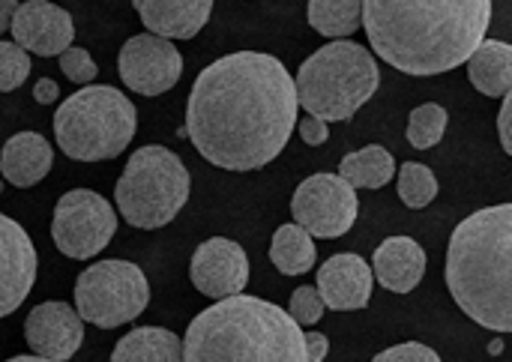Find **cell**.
<instances>
[{"instance_id": "32", "label": "cell", "mask_w": 512, "mask_h": 362, "mask_svg": "<svg viewBox=\"0 0 512 362\" xmlns=\"http://www.w3.org/2000/svg\"><path fill=\"white\" fill-rule=\"evenodd\" d=\"M303 345H306V362H321L330 354V339L324 333H315V330L303 333Z\"/></svg>"}, {"instance_id": "12", "label": "cell", "mask_w": 512, "mask_h": 362, "mask_svg": "<svg viewBox=\"0 0 512 362\" xmlns=\"http://www.w3.org/2000/svg\"><path fill=\"white\" fill-rule=\"evenodd\" d=\"M189 279L195 291L210 300L240 294L249 285V255L240 243L228 237H210L192 255Z\"/></svg>"}, {"instance_id": "13", "label": "cell", "mask_w": 512, "mask_h": 362, "mask_svg": "<svg viewBox=\"0 0 512 362\" xmlns=\"http://www.w3.org/2000/svg\"><path fill=\"white\" fill-rule=\"evenodd\" d=\"M24 342L45 362L72 360L84 345V321L69 303H39L24 321Z\"/></svg>"}, {"instance_id": "31", "label": "cell", "mask_w": 512, "mask_h": 362, "mask_svg": "<svg viewBox=\"0 0 512 362\" xmlns=\"http://www.w3.org/2000/svg\"><path fill=\"white\" fill-rule=\"evenodd\" d=\"M297 129H300V138H303L309 147H321V144H327V138H330L327 123H324L321 117H315V114H306V117L297 123Z\"/></svg>"}, {"instance_id": "11", "label": "cell", "mask_w": 512, "mask_h": 362, "mask_svg": "<svg viewBox=\"0 0 512 362\" xmlns=\"http://www.w3.org/2000/svg\"><path fill=\"white\" fill-rule=\"evenodd\" d=\"M120 81L138 96H162L183 78V54L156 33L129 36L117 54Z\"/></svg>"}, {"instance_id": "10", "label": "cell", "mask_w": 512, "mask_h": 362, "mask_svg": "<svg viewBox=\"0 0 512 362\" xmlns=\"http://www.w3.org/2000/svg\"><path fill=\"white\" fill-rule=\"evenodd\" d=\"M291 213L300 228H306L318 240H339L345 237L360 213L357 189L342 180L339 174H312L306 177L294 198H291Z\"/></svg>"}, {"instance_id": "26", "label": "cell", "mask_w": 512, "mask_h": 362, "mask_svg": "<svg viewBox=\"0 0 512 362\" xmlns=\"http://www.w3.org/2000/svg\"><path fill=\"white\" fill-rule=\"evenodd\" d=\"M447 123H450L447 108H441L438 102H426L414 108L408 117V144L417 150H432L444 138Z\"/></svg>"}, {"instance_id": "36", "label": "cell", "mask_w": 512, "mask_h": 362, "mask_svg": "<svg viewBox=\"0 0 512 362\" xmlns=\"http://www.w3.org/2000/svg\"><path fill=\"white\" fill-rule=\"evenodd\" d=\"M489 354H492V357H501V354H504V342H501V339H495V342L489 345Z\"/></svg>"}, {"instance_id": "17", "label": "cell", "mask_w": 512, "mask_h": 362, "mask_svg": "<svg viewBox=\"0 0 512 362\" xmlns=\"http://www.w3.org/2000/svg\"><path fill=\"white\" fill-rule=\"evenodd\" d=\"M147 33L165 39H192L204 30L213 0H132Z\"/></svg>"}, {"instance_id": "28", "label": "cell", "mask_w": 512, "mask_h": 362, "mask_svg": "<svg viewBox=\"0 0 512 362\" xmlns=\"http://www.w3.org/2000/svg\"><path fill=\"white\" fill-rule=\"evenodd\" d=\"M324 303H321V294L318 288L312 285H303L291 294V303H288V315L300 324V327H312L324 318Z\"/></svg>"}, {"instance_id": "35", "label": "cell", "mask_w": 512, "mask_h": 362, "mask_svg": "<svg viewBox=\"0 0 512 362\" xmlns=\"http://www.w3.org/2000/svg\"><path fill=\"white\" fill-rule=\"evenodd\" d=\"M15 6H18V0H0V36L9 30V21H12Z\"/></svg>"}, {"instance_id": "33", "label": "cell", "mask_w": 512, "mask_h": 362, "mask_svg": "<svg viewBox=\"0 0 512 362\" xmlns=\"http://www.w3.org/2000/svg\"><path fill=\"white\" fill-rule=\"evenodd\" d=\"M57 96H60V84H57L54 78H39V81L33 84V99H36L39 105H54Z\"/></svg>"}, {"instance_id": "30", "label": "cell", "mask_w": 512, "mask_h": 362, "mask_svg": "<svg viewBox=\"0 0 512 362\" xmlns=\"http://www.w3.org/2000/svg\"><path fill=\"white\" fill-rule=\"evenodd\" d=\"M375 362H438V354L423 342H402L390 351H381Z\"/></svg>"}, {"instance_id": "21", "label": "cell", "mask_w": 512, "mask_h": 362, "mask_svg": "<svg viewBox=\"0 0 512 362\" xmlns=\"http://www.w3.org/2000/svg\"><path fill=\"white\" fill-rule=\"evenodd\" d=\"M114 362H177L183 360V342L162 327L129 330L111 351Z\"/></svg>"}, {"instance_id": "27", "label": "cell", "mask_w": 512, "mask_h": 362, "mask_svg": "<svg viewBox=\"0 0 512 362\" xmlns=\"http://www.w3.org/2000/svg\"><path fill=\"white\" fill-rule=\"evenodd\" d=\"M30 75V54L15 42H0V93L18 90Z\"/></svg>"}, {"instance_id": "18", "label": "cell", "mask_w": 512, "mask_h": 362, "mask_svg": "<svg viewBox=\"0 0 512 362\" xmlns=\"http://www.w3.org/2000/svg\"><path fill=\"white\" fill-rule=\"evenodd\" d=\"M372 276L393 294H411L426 276V252L414 237H387L372 255Z\"/></svg>"}, {"instance_id": "8", "label": "cell", "mask_w": 512, "mask_h": 362, "mask_svg": "<svg viewBox=\"0 0 512 362\" xmlns=\"http://www.w3.org/2000/svg\"><path fill=\"white\" fill-rule=\"evenodd\" d=\"M150 303V285L132 261H96L75 282V312L84 324L117 330L132 324Z\"/></svg>"}, {"instance_id": "3", "label": "cell", "mask_w": 512, "mask_h": 362, "mask_svg": "<svg viewBox=\"0 0 512 362\" xmlns=\"http://www.w3.org/2000/svg\"><path fill=\"white\" fill-rule=\"evenodd\" d=\"M447 288L480 327L512 333V204L477 210L447 246Z\"/></svg>"}, {"instance_id": "20", "label": "cell", "mask_w": 512, "mask_h": 362, "mask_svg": "<svg viewBox=\"0 0 512 362\" xmlns=\"http://www.w3.org/2000/svg\"><path fill=\"white\" fill-rule=\"evenodd\" d=\"M468 63V78L471 84L495 99V96H504L512 90V45L504 39H483L471 57L465 60Z\"/></svg>"}, {"instance_id": "1", "label": "cell", "mask_w": 512, "mask_h": 362, "mask_svg": "<svg viewBox=\"0 0 512 362\" xmlns=\"http://www.w3.org/2000/svg\"><path fill=\"white\" fill-rule=\"evenodd\" d=\"M297 87L264 51H234L204 66L186 102V138L216 168L258 171L297 129Z\"/></svg>"}, {"instance_id": "34", "label": "cell", "mask_w": 512, "mask_h": 362, "mask_svg": "<svg viewBox=\"0 0 512 362\" xmlns=\"http://www.w3.org/2000/svg\"><path fill=\"white\" fill-rule=\"evenodd\" d=\"M501 117H498V132H501V144H504V153H512L510 141V108H512V93L501 96Z\"/></svg>"}, {"instance_id": "15", "label": "cell", "mask_w": 512, "mask_h": 362, "mask_svg": "<svg viewBox=\"0 0 512 362\" xmlns=\"http://www.w3.org/2000/svg\"><path fill=\"white\" fill-rule=\"evenodd\" d=\"M39 258L27 231L0 213V321L21 309L36 282Z\"/></svg>"}, {"instance_id": "19", "label": "cell", "mask_w": 512, "mask_h": 362, "mask_svg": "<svg viewBox=\"0 0 512 362\" xmlns=\"http://www.w3.org/2000/svg\"><path fill=\"white\" fill-rule=\"evenodd\" d=\"M54 150L39 132H15L0 150V174L15 189L42 183L51 171Z\"/></svg>"}, {"instance_id": "2", "label": "cell", "mask_w": 512, "mask_h": 362, "mask_svg": "<svg viewBox=\"0 0 512 362\" xmlns=\"http://www.w3.org/2000/svg\"><path fill=\"white\" fill-rule=\"evenodd\" d=\"M489 24L492 0H363L360 12L372 51L417 78L465 66Z\"/></svg>"}, {"instance_id": "22", "label": "cell", "mask_w": 512, "mask_h": 362, "mask_svg": "<svg viewBox=\"0 0 512 362\" xmlns=\"http://www.w3.org/2000/svg\"><path fill=\"white\" fill-rule=\"evenodd\" d=\"M315 237L297 222L279 225L270 243V261L282 276H306L315 267Z\"/></svg>"}, {"instance_id": "14", "label": "cell", "mask_w": 512, "mask_h": 362, "mask_svg": "<svg viewBox=\"0 0 512 362\" xmlns=\"http://www.w3.org/2000/svg\"><path fill=\"white\" fill-rule=\"evenodd\" d=\"M9 30H12L15 45H21L27 54H39V57H57L75 39L72 15L51 0L18 3L12 12Z\"/></svg>"}, {"instance_id": "23", "label": "cell", "mask_w": 512, "mask_h": 362, "mask_svg": "<svg viewBox=\"0 0 512 362\" xmlns=\"http://www.w3.org/2000/svg\"><path fill=\"white\" fill-rule=\"evenodd\" d=\"M393 171H396V159L381 144L354 150L339 165V177L348 180L354 189H384L393 180Z\"/></svg>"}, {"instance_id": "7", "label": "cell", "mask_w": 512, "mask_h": 362, "mask_svg": "<svg viewBox=\"0 0 512 362\" xmlns=\"http://www.w3.org/2000/svg\"><path fill=\"white\" fill-rule=\"evenodd\" d=\"M189 192L192 177L183 159L162 144H147L129 156L114 186V204L132 228L156 231L177 219Z\"/></svg>"}, {"instance_id": "16", "label": "cell", "mask_w": 512, "mask_h": 362, "mask_svg": "<svg viewBox=\"0 0 512 362\" xmlns=\"http://www.w3.org/2000/svg\"><path fill=\"white\" fill-rule=\"evenodd\" d=\"M318 294L324 309L330 312H357L366 309L372 300L375 276L366 258L354 252L333 255L321 264L318 270Z\"/></svg>"}, {"instance_id": "37", "label": "cell", "mask_w": 512, "mask_h": 362, "mask_svg": "<svg viewBox=\"0 0 512 362\" xmlns=\"http://www.w3.org/2000/svg\"><path fill=\"white\" fill-rule=\"evenodd\" d=\"M0 195H3V180H0Z\"/></svg>"}, {"instance_id": "24", "label": "cell", "mask_w": 512, "mask_h": 362, "mask_svg": "<svg viewBox=\"0 0 512 362\" xmlns=\"http://www.w3.org/2000/svg\"><path fill=\"white\" fill-rule=\"evenodd\" d=\"M363 0H309V24L327 39H345L360 30Z\"/></svg>"}, {"instance_id": "5", "label": "cell", "mask_w": 512, "mask_h": 362, "mask_svg": "<svg viewBox=\"0 0 512 362\" xmlns=\"http://www.w3.org/2000/svg\"><path fill=\"white\" fill-rule=\"evenodd\" d=\"M294 87L300 108L324 123H345L378 93L381 69L366 45L333 39L303 60Z\"/></svg>"}, {"instance_id": "6", "label": "cell", "mask_w": 512, "mask_h": 362, "mask_svg": "<svg viewBox=\"0 0 512 362\" xmlns=\"http://www.w3.org/2000/svg\"><path fill=\"white\" fill-rule=\"evenodd\" d=\"M138 132V111L108 84L81 87L54 111V138L72 162L117 159Z\"/></svg>"}, {"instance_id": "9", "label": "cell", "mask_w": 512, "mask_h": 362, "mask_svg": "<svg viewBox=\"0 0 512 362\" xmlns=\"http://www.w3.org/2000/svg\"><path fill=\"white\" fill-rule=\"evenodd\" d=\"M117 234L114 207L93 189H72L54 204L51 240L72 261H90Z\"/></svg>"}, {"instance_id": "4", "label": "cell", "mask_w": 512, "mask_h": 362, "mask_svg": "<svg viewBox=\"0 0 512 362\" xmlns=\"http://www.w3.org/2000/svg\"><path fill=\"white\" fill-rule=\"evenodd\" d=\"M180 342L186 362H306L303 327L243 291L195 315Z\"/></svg>"}, {"instance_id": "25", "label": "cell", "mask_w": 512, "mask_h": 362, "mask_svg": "<svg viewBox=\"0 0 512 362\" xmlns=\"http://www.w3.org/2000/svg\"><path fill=\"white\" fill-rule=\"evenodd\" d=\"M399 198L411 210H426L438 198V177L429 165L405 162L399 168Z\"/></svg>"}, {"instance_id": "29", "label": "cell", "mask_w": 512, "mask_h": 362, "mask_svg": "<svg viewBox=\"0 0 512 362\" xmlns=\"http://www.w3.org/2000/svg\"><path fill=\"white\" fill-rule=\"evenodd\" d=\"M57 57H60V69H63V75H66L72 84H90V81L99 75V66L93 63L90 51H84V48L69 45V48H63Z\"/></svg>"}]
</instances>
